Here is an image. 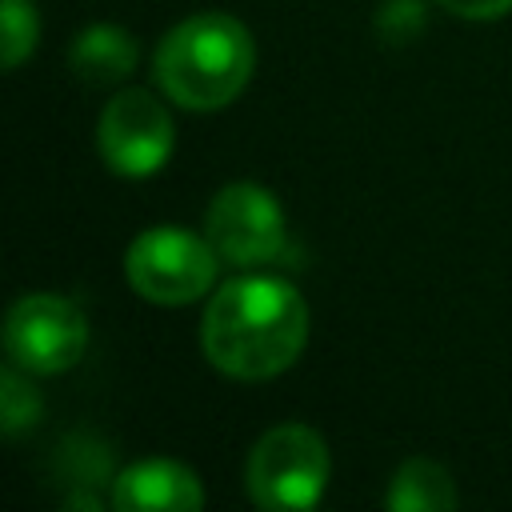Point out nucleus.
Returning <instances> with one entry per match:
<instances>
[{
    "label": "nucleus",
    "instance_id": "nucleus-1",
    "mask_svg": "<svg viewBox=\"0 0 512 512\" xmlns=\"http://www.w3.org/2000/svg\"><path fill=\"white\" fill-rule=\"evenodd\" d=\"M200 344L212 368L232 380L280 376L308 344V304L288 280L236 276L208 300Z\"/></svg>",
    "mask_w": 512,
    "mask_h": 512
},
{
    "label": "nucleus",
    "instance_id": "nucleus-2",
    "mask_svg": "<svg viewBox=\"0 0 512 512\" xmlns=\"http://www.w3.org/2000/svg\"><path fill=\"white\" fill-rule=\"evenodd\" d=\"M256 68L252 32L228 12H196L164 32L152 56V76L164 96L192 112L232 104Z\"/></svg>",
    "mask_w": 512,
    "mask_h": 512
},
{
    "label": "nucleus",
    "instance_id": "nucleus-3",
    "mask_svg": "<svg viewBox=\"0 0 512 512\" xmlns=\"http://www.w3.org/2000/svg\"><path fill=\"white\" fill-rule=\"evenodd\" d=\"M328 444L308 424L268 428L244 464V488L260 508H312L328 488Z\"/></svg>",
    "mask_w": 512,
    "mask_h": 512
},
{
    "label": "nucleus",
    "instance_id": "nucleus-4",
    "mask_svg": "<svg viewBox=\"0 0 512 512\" xmlns=\"http://www.w3.org/2000/svg\"><path fill=\"white\" fill-rule=\"evenodd\" d=\"M220 256L208 244V236H192L172 224H156L140 232L124 252V276L128 284L164 308L192 304L216 284Z\"/></svg>",
    "mask_w": 512,
    "mask_h": 512
},
{
    "label": "nucleus",
    "instance_id": "nucleus-5",
    "mask_svg": "<svg viewBox=\"0 0 512 512\" xmlns=\"http://www.w3.org/2000/svg\"><path fill=\"white\" fill-rule=\"evenodd\" d=\"M204 236L224 264L248 272L280 264L288 252L284 208L264 184L252 180H236L212 196L204 216Z\"/></svg>",
    "mask_w": 512,
    "mask_h": 512
},
{
    "label": "nucleus",
    "instance_id": "nucleus-6",
    "mask_svg": "<svg viewBox=\"0 0 512 512\" xmlns=\"http://www.w3.org/2000/svg\"><path fill=\"white\" fill-rule=\"evenodd\" d=\"M4 348L16 368L28 376H52L72 368L88 348L84 312L56 292L20 296L4 320Z\"/></svg>",
    "mask_w": 512,
    "mask_h": 512
},
{
    "label": "nucleus",
    "instance_id": "nucleus-7",
    "mask_svg": "<svg viewBox=\"0 0 512 512\" xmlns=\"http://www.w3.org/2000/svg\"><path fill=\"white\" fill-rule=\"evenodd\" d=\"M96 144H100L104 164L116 176L140 180L168 164L176 128H172L168 108L152 92L124 88L104 104L100 124H96Z\"/></svg>",
    "mask_w": 512,
    "mask_h": 512
},
{
    "label": "nucleus",
    "instance_id": "nucleus-8",
    "mask_svg": "<svg viewBox=\"0 0 512 512\" xmlns=\"http://www.w3.org/2000/svg\"><path fill=\"white\" fill-rule=\"evenodd\" d=\"M116 512H196L204 508L200 476L176 460H136L112 476Z\"/></svg>",
    "mask_w": 512,
    "mask_h": 512
},
{
    "label": "nucleus",
    "instance_id": "nucleus-9",
    "mask_svg": "<svg viewBox=\"0 0 512 512\" xmlns=\"http://www.w3.org/2000/svg\"><path fill=\"white\" fill-rule=\"evenodd\" d=\"M136 56H140V48L120 24H88V28H80V36L68 48L72 72L92 88H112V84L128 80L136 68Z\"/></svg>",
    "mask_w": 512,
    "mask_h": 512
},
{
    "label": "nucleus",
    "instance_id": "nucleus-10",
    "mask_svg": "<svg viewBox=\"0 0 512 512\" xmlns=\"http://www.w3.org/2000/svg\"><path fill=\"white\" fill-rule=\"evenodd\" d=\"M384 504L396 512H448L456 508V488H452L448 468H440L436 460L412 456L396 468Z\"/></svg>",
    "mask_w": 512,
    "mask_h": 512
},
{
    "label": "nucleus",
    "instance_id": "nucleus-11",
    "mask_svg": "<svg viewBox=\"0 0 512 512\" xmlns=\"http://www.w3.org/2000/svg\"><path fill=\"white\" fill-rule=\"evenodd\" d=\"M24 372V368H20ZM16 368L0 372V424L8 436H20L24 428H32L40 420V392L20 376Z\"/></svg>",
    "mask_w": 512,
    "mask_h": 512
},
{
    "label": "nucleus",
    "instance_id": "nucleus-12",
    "mask_svg": "<svg viewBox=\"0 0 512 512\" xmlns=\"http://www.w3.org/2000/svg\"><path fill=\"white\" fill-rule=\"evenodd\" d=\"M4 12V68H20L40 40V16L28 0H0Z\"/></svg>",
    "mask_w": 512,
    "mask_h": 512
},
{
    "label": "nucleus",
    "instance_id": "nucleus-13",
    "mask_svg": "<svg viewBox=\"0 0 512 512\" xmlns=\"http://www.w3.org/2000/svg\"><path fill=\"white\" fill-rule=\"evenodd\" d=\"M428 28V8L420 0H388L376 8V32L388 44H408Z\"/></svg>",
    "mask_w": 512,
    "mask_h": 512
},
{
    "label": "nucleus",
    "instance_id": "nucleus-14",
    "mask_svg": "<svg viewBox=\"0 0 512 512\" xmlns=\"http://www.w3.org/2000/svg\"><path fill=\"white\" fill-rule=\"evenodd\" d=\"M436 4L460 20H496V16L512 12V0H436Z\"/></svg>",
    "mask_w": 512,
    "mask_h": 512
}]
</instances>
